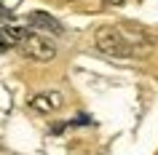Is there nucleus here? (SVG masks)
<instances>
[{"label":"nucleus","instance_id":"1","mask_svg":"<svg viewBox=\"0 0 158 155\" xmlns=\"http://www.w3.org/2000/svg\"><path fill=\"white\" fill-rule=\"evenodd\" d=\"M94 40H97V48H99L105 56L126 59V56H131V54H134V51L129 48V43L123 40L121 30H115V27H99Z\"/></svg>","mask_w":158,"mask_h":155},{"label":"nucleus","instance_id":"2","mask_svg":"<svg viewBox=\"0 0 158 155\" xmlns=\"http://www.w3.org/2000/svg\"><path fill=\"white\" fill-rule=\"evenodd\" d=\"M22 54L35 59V62H51V59L56 56V46L48 38L38 35V32H27L24 40H22Z\"/></svg>","mask_w":158,"mask_h":155},{"label":"nucleus","instance_id":"3","mask_svg":"<svg viewBox=\"0 0 158 155\" xmlns=\"http://www.w3.org/2000/svg\"><path fill=\"white\" fill-rule=\"evenodd\" d=\"M62 94L59 91H40V94H32L30 96V107H32L35 112H40V115H51V112H56L59 107H62Z\"/></svg>","mask_w":158,"mask_h":155},{"label":"nucleus","instance_id":"4","mask_svg":"<svg viewBox=\"0 0 158 155\" xmlns=\"http://www.w3.org/2000/svg\"><path fill=\"white\" fill-rule=\"evenodd\" d=\"M27 22H30V27L32 30H40V32H51V35H62V22H56V19L51 16V14H46V11H32L30 16H27Z\"/></svg>","mask_w":158,"mask_h":155},{"label":"nucleus","instance_id":"5","mask_svg":"<svg viewBox=\"0 0 158 155\" xmlns=\"http://www.w3.org/2000/svg\"><path fill=\"white\" fill-rule=\"evenodd\" d=\"M121 35H123V40L129 43V48H131L134 54L150 46V35L145 32V30H139V27H134V24H123L121 27Z\"/></svg>","mask_w":158,"mask_h":155},{"label":"nucleus","instance_id":"6","mask_svg":"<svg viewBox=\"0 0 158 155\" xmlns=\"http://www.w3.org/2000/svg\"><path fill=\"white\" fill-rule=\"evenodd\" d=\"M27 30H22V27H3L0 30V48H14V46H22V40H24Z\"/></svg>","mask_w":158,"mask_h":155},{"label":"nucleus","instance_id":"7","mask_svg":"<svg viewBox=\"0 0 158 155\" xmlns=\"http://www.w3.org/2000/svg\"><path fill=\"white\" fill-rule=\"evenodd\" d=\"M19 3H22V0H0V8H6V11L14 14V8H19Z\"/></svg>","mask_w":158,"mask_h":155},{"label":"nucleus","instance_id":"8","mask_svg":"<svg viewBox=\"0 0 158 155\" xmlns=\"http://www.w3.org/2000/svg\"><path fill=\"white\" fill-rule=\"evenodd\" d=\"M107 3H113V6H121V3H126V0H107Z\"/></svg>","mask_w":158,"mask_h":155}]
</instances>
